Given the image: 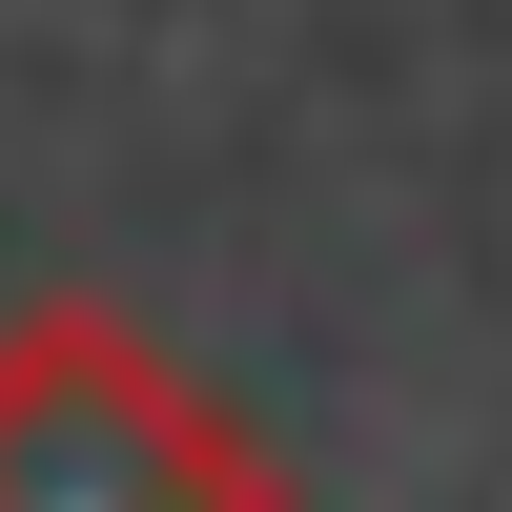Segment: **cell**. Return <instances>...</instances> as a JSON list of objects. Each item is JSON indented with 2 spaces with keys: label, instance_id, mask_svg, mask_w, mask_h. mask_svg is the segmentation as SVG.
Here are the masks:
<instances>
[{
  "label": "cell",
  "instance_id": "1",
  "mask_svg": "<svg viewBox=\"0 0 512 512\" xmlns=\"http://www.w3.org/2000/svg\"><path fill=\"white\" fill-rule=\"evenodd\" d=\"M0 512H287V451L103 287L0 308Z\"/></svg>",
  "mask_w": 512,
  "mask_h": 512
}]
</instances>
